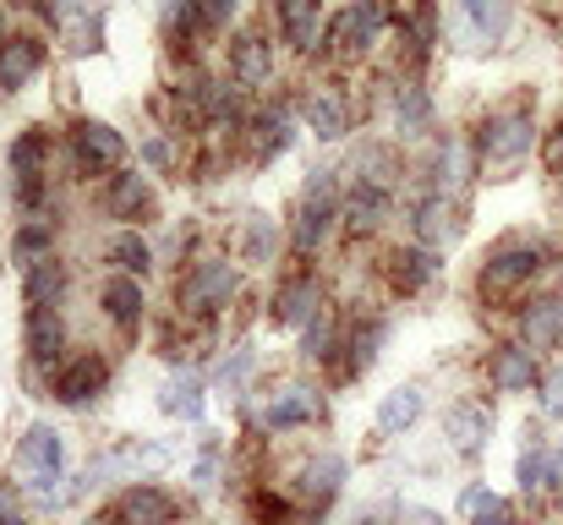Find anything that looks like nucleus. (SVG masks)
I'll return each mask as SVG.
<instances>
[{
	"instance_id": "obj_6",
	"label": "nucleus",
	"mask_w": 563,
	"mask_h": 525,
	"mask_svg": "<svg viewBox=\"0 0 563 525\" xmlns=\"http://www.w3.org/2000/svg\"><path fill=\"white\" fill-rule=\"evenodd\" d=\"M334 208H340V203H334V181H329V171H323L312 186H307V203H301L296 230H290V241H296V252H301V258L323 247V236L334 230Z\"/></svg>"
},
{
	"instance_id": "obj_29",
	"label": "nucleus",
	"mask_w": 563,
	"mask_h": 525,
	"mask_svg": "<svg viewBox=\"0 0 563 525\" xmlns=\"http://www.w3.org/2000/svg\"><path fill=\"white\" fill-rule=\"evenodd\" d=\"M416 416H421V389H394V394L377 405V427H383L388 438L410 433V427H416Z\"/></svg>"
},
{
	"instance_id": "obj_23",
	"label": "nucleus",
	"mask_w": 563,
	"mask_h": 525,
	"mask_svg": "<svg viewBox=\"0 0 563 525\" xmlns=\"http://www.w3.org/2000/svg\"><path fill=\"white\" fill-rule=\"evenodd\" d=\"M279 33L290 50H318V0H279Z\"/></svg>"
},
{
	"instance_id": "obj_25",
	"label": "nucleus",
	"mask_w": 563,
	"mask_h": 525,
	"mask_svg": "<svg viewBox=\"0 0 563 525\" xmlns=\"http://www.w3.org/2000/svg\"><path fill=\"white\" fill-rule=\"evenodd\" d=\"M148 186H143V175H132V171H121V175H110V186H104V208L115 214V219H143L148 214Z\"/></svg>"
},
{
	"instance_id": "obj_26",
	"label": "nucleus",
	"mask_w": 563,
	"mask_h": 525,
	"mask_svg": "<svg viewBox=\"0 0 563 525\" xmlns=\"http://www.w3.org/2000/svg\"><path fill=\"white\" fill-rule=\"evenodd\" d=\"M44 132H22L16 143H11V175L22 181V203H33L38 197V165H44Z\"/></svg>"
},
{
	"instance_id": "obj_5",
	"label": "nucleus",
	"mask_w": 563,
	"mask_h": 525,
	"mask_svg": "<svg viewBox=\"0 0 563 525\" xmlns=\"http://www.w3.org/2000/svg\"><path fill=\"white\" fill-rule=\"evenodd\" d=\"M22 471L33 477L27 488L38 493V504H55V482H60V433L55 427H27L22 438Z\"/></svg>"
},
{
	"instance_id": "obj_36",
	"label": "nucleus",
	"mask_w": 563,
	"mask_h": 525,
	"mask_svg": "<svg viewBox=\"0 0 563 525\" xmlns=\"http://www.w3.org/2000/svg\"><path fill=\"white\" fill-rule=\"evenodd\" d=\"M432 33H438V6H432V0H416L410 28H405V44H410L416 55H427V50H432Z\"/></svg>"
},
{
	"instance_id": "obj_44",
	"label": "nucleus",
	"mask_w": 563,
	"mask_h": 525,
	"mask_svg": "<svg viewBox=\"0 0 563 525\" xmlns=\"http://www.w3.org/2000/svg\"><path fill=\"white\" fill-rule=\"evenodd\" d=\"M548 493H563V449L553 455V466H548Z\"/></svg>"
},
{
	"instance_id": "obj_31",
	"label": "nucleus",
	"mask_w": 563,
	"mask_h": 525,
	"mask_svg": "<svg viewBox=\"0 0 563 525\" xmlns=\"http://www.w3.org/2000/svg\"><path fill=\"white\" fill-rule=\"evenodd\" d=\"M465 515H471V525H515V504L487 493V488H471L465 493Z\"/></svg>"
},
{
	"instance_id": "obj_24",
	"label": "nucleus",
	"mask_w": 563,
	"mask_h": 525,
	"mask_svg": "<svg viewBox=\"0 0 563 525\" xmlns=\"http://www.w3.org/2000/svg\"><path fill=\"white\" fill-rule=\"evenodd\" d=\"M460 17H465L471 39H482V44H498L509 33V0H460Z\"/></svg>"
},
{
	"instance_id": "obj_14",
	"label": "nucleus",
	"mask_w": 563,
	"mask_h": 525,
	"mask_svg": "<svg viewBox=\"0 0 563 525\" xmlns=\"http://www.w3.org/2000/svg\"><path fill=\"white\" fill-rule=\"evenodd\" d=\"M340 488H345V460H340V455H318V460H307L301 477H296V493H301L307 504H318V510L334 504Z\"/></svg>"
},
{
	"instance_id": "obj_12",
	"label": "nucleus",
	"mask_w": 563,
	"mask_h": 525,
	"mask_svg": "<svg viewBox=\"0 0 563 525\" xmlns=\"http://www.w3.org/2000/svg\"><path fill=\"white\" fill-rule=\"evenodd\" d=\"M410 225H416V241L438 252L443 241H454V230H460V214H454L449 192H427V197L410 208Z\"/></svg>"
},
{
	"instance_id": "obj_15",
	"label": "nucleus",
	"mask_w": 563,
	"mask_h": 525,
	"mask_svg": "<svg viewBox=\"0 0 563 525\" xmlns=\"http://www.w3.org/2000/svg\"><path fill=\"white\" fill-rule=\"evenodd\" d=\"M44 66V44L38 39H0V88L16 94L22 83H33Z\"/></svg>"
},
{
	"instance_id": "obj_17",
	"label": "nucleus",
	"mask_w": 563,
	"mask_h": 525,
	"mask_svg": "<svg viewBox=\"0 0 563 525\" xmlns=\"http://www.w3.org/2000/svg\"><path fill=\"white\" fill-rule=\"evenodd\" d=\"M493 383H498L504 394L537 389V350L531 346H498L493 350Z\"/></svg>"
},
{
	"instance_id": "obj_35",
	"label": "nucleus",
	"mask_w": 563,
	"mask_h": 525,
	"mask_svg": "<svg viewBox=\"0 0 563 525\" xmlns=\"http://www.w3.org/2000/svg\"><path fill=\"white\" fill-rule=\"evenodd\" d=\"M548 466H553V455L548 449H526L520 455V466H515V482H520V493H548Z\"/></svg>"
},
{
	"instance_id": "obj_41",
	"label": "nucleus",
	"mask_w": 563,
	"mask_h": 525,
	"mask_svg": "<svg viewBox=\"0 0 563 525\" xmlns=\"http://www.w3.org/2000/svg\"><path fill=\"white\" fill-rule=\"evenodd\" d=\"M230 11H235V0H197V22L202 28H224Z\"/></svg>"
},
{
	"instance_id": "obj_40",
	"label": "nucleus",
	"mask_w": 563,
	"mask_h": 525,
	"mask_svg": "<svg viewBox=\"0 0 563 525\" xmlns=\"http://www.w3.org/2000/svg\"><path fill=\"white\" fill-rule=\"evenodd\" d=\"M274 252V236H268V219H252V230H246V258H268Z\"/></svg>"
},
{
	"instance_id": "obj_8",
	"label": "nucleus",
	"mask_w": 563,
	"mask_h": 525,
	"mask_svg": "<svg viewBox=\"0 0 563 525\" xmlns=\"http://www.w3.org/2000/svg\"><path fill=\"white\" fill-rule=\"evenodd\" d=\"M104 378H110L104 356H71V361L55 367V400L60 405H93L99 389H104Z\"/></svg>"
},
{
	"instance_id": "obj_43",
	"label": "nucleus",
	"mask_w": 563,
	"mask_h": 525,
	"mask_svg": "<svg viewBox=\"0 0 563 525\" xmlns=\"http://www.w3.org/2000/svg\"><path fill=\"white\" fill-rule=\"evenodd\" d=\"M16 247H22V252H38V247H49V230H44V225H33V230H22V236H16Z\"/></svg>"
},
{
	"instance_id": "obj_1",
	"label": "nucleus",
	"mask_w": 563,
	"mask_h": 525,
	"mask_svg": "<svg viewBox=\"0 0 563 525\" xmlns=\"http://www.w3.org/2000/svg\"><path fill=\"white\" fill-rule=\"evenodd\" d=\"M548 258H553V247H542V241H504V247H493L487 269H482V296H509V291L531 285L548 269Z\"/></svg>"
},
{
	"instance_id": "obj_46",
	"label": "nucleus",
	"mask_w": 563,
	"mask_h": 525,
	"mask_svg": "<svg viewBox=\"0 0 563 525\" xmlns=\"http://www.w3.org/2000/svg\"><path fill=\"white\" fill-rule=\"evenodd\" d=\"M33 11H44V17H55V11H60V0H33Z\"/></svg>"
},
{
	"instance_id": "obj_45",
	"label": "nucleus",
	"mask_w": 563,
	"mask_h": 525,
	"mask_svg": "<svg viewBox=\"0 0 563 525\" xmlns=\"http://www.w3.org/2000/svg\"><path fill=\"white\" fill-rule=\"evenodd\" d=\"M405 525H443V515H432V510H405Z\"/></svg>"
},
{
	"instance_id": "obj_30",
	"label": "nucleus",
	"mask_w": 563,
	"mask_h": 525,
	"mask_svg": "<svg viewBox=\"0 0 563 525\" xmlns=\"http://www.w3.org/2000/svg\"><path fill=\"white\" fill-rule=\"evenodd\" d=\"M60 263L55 258H33L27 263V307H55V296H60Z\"/></svg>"
},
{
	"instance_id": "obj_9",
	"label": "nucleus",
	"mask_w": 563,
	"mask_h": 525,
	"mask_svg": "<svg viewBox=\"0 0 563 525\" xmlns=\"http://www.w3.org/2000/svg\"><path fill=\"white\" fill-rule=\"evenodd\" d=\"M318 416H323V394L307 389V383H290V389H279V394L263 405V427H268V433H290V427H307V422H318Z\"/></svg>"
},
{
	"instance_id": "obj_16",
	"label": "nucleus",
	"mask_w": 563,
	"mask_h": 525,
	"mask_svg": "<svg viewBox=\"0 0 563 525\" xmlns=\"http://www.w3.org/2000/svg\"><path fill=\"white\" fill-rule=\"evenodd\" d=\"M66 350V329H60V313L55 307H27V356L38 367H55Z\"/></svg>"
},
{
	"instance_id": "obj_37",
	"label": "nucleus",
	"mask_w": 563,
	"mask_h": 525,
	"mask_svg": "<svg viewBox=\"0 0 563 525\" xmlns=\"http://www.w3.org/2000/svg\"><path fill=\"white\" fill-rule=\"evenodd\" d=\"M383 335H388L383 324L356 329V340H351V350H356V356H351V372H367V367H373V361H377V346H383Z\"/></svg>"
},
{
	"instance_id": "obj_38",
	"label": "nucleus",
	"mask_w": 563,
	"mask_h": 525,
	"mask_svg": "<svg viewBox=\"0 0 563 525\" xmlns=\"http://www.w3.org/2000/svg\"><path fill=\"white\" fill-rule=\"evenodd\" d=\"M301 350H307L312 361H329V356H334V324H329L323 313L307 324V340H301Z\"/></svg>"
},
{
	"instance_id": "obj_49",
	"label": "nucleus",
	"mask_w": 563,
	"mask_h": 525,
	"mask_svg": "<svg viewBox=\"0 0 563 525\" xmlns=\"http://www.w3.org/2000/svg\"><path fill=\"white\" fill-rule=\"evenodd\" d=\"M356 525H383V521H373V515H367V521H356Z\"/></svg>"
},
{
	"instance_id": "obj_18",
	"label": "nucleus",
	"mask_w": 563,
	"mask_h": 525,
	"mask_svg": "<svg viewBox=\"0 0 563 525\" xmlns=\"http://www.w3.org/2000/svg\"><path fill=\"white\" fill-rule=\"evenodd\" d=\"M443 433L454 438L460 455H482V444L493 438V416H487L482 405H454V411L443 416Z\"/></svg>"
},
{
	"instance_id": "obj_34",
	"label": "nucleus",
	"mask_w": 563,
	"mask_h": 525,
	"mask_svg": "<svg viewBox=\"0 0 563 525\" xmlns=\"http://www.w3.org/2000/svg\"><path fill=\"white\" fill-rule=\"evenodd\" d=\"M170 416H187V422H197L202 416V383L197 378H176L170 389H165V400H159Z\"/></svg>"
},
{
	"instance_id": "obj_47",
	"label": "nucleus",
	"mask_w": 563,
	"mask_h": 525,
	"mask_svg": "<svg viewBox=\"0 0 563 525\" xmlns=\"http://www.w3.org/2000/svg\"><path fill=\"white\" fill-rule=\"evenodd\" d=\"M0 525H27V521H16V515H11V510H0Z\"/></svg>"
},
{
	"instance_id": "obj_13",
	"label": "nucleus",
	"mask_w": 563,
	"mask_h": 525,
	"mask_svg": "<svg viewBox=\"0 0 563 525\" xmlns=\"http://www.w3.org/2000/svg\"><path fill=\"white\" fill-rule=\"evenodd\" d=\"M230 72H235L241 88H263L274 77V44L263 33H241L235 50H230Z\"/></svg>"
},
{
	"instance_id": "obj_22",
	"label": "nucleus",
	"mask_w": 563,
	"mask_h": 525,
	"mask_svg": "<svg viewBox=\"0 0 563 525\" xmlns=\"http://www.w3.org/2000/svg\"><path fill=\"white\" fill-rule=\"evenodd\" d=\"M104 313H110V324H121V329H137V318H143V285L132 280V274H115V280H104Z\"/></svg>"
},
{
	"instance_id": "obj_19",
	"label": "nucleus",
	"mask_w": 563,
	"mask_h": 525,
	"mask_svg": "<svg viewBox=\"0 0 563 525\" xmlns=\"http://www.w3.org/2000/svg\"><path fill=\"white\" fill-rule=\"evenodd\" d=\"M520 346H531V350H553L559 346V335H563V307L553 302V296H542V302H531L526 313H520Z\"/></svg>"
},
{
	"instance_id": "obj_21",
	"label": "nucleus",
	"mask_w": 563,
	"mask_h": 525,
	"mask_svg": "<svg viewBox=\"0 0 563 525\" xmlns=\"http://www.w3.org/2000/svg\"><path fill=\"white\" fill-rule=\"evenodd\" d=\"M438 269H443V263H438V252H432V247H421V241H416V247H405V252H394V285H399L405 296H416L421 285H432V280H438Z\"/></svg>"
},
{
	"instance_id": "obj_42",
	"label": "nucleus",
	"mask_w": 563,
	"mask_h": 525,
	"mask_svg": "<svg viewBox=\"0 0 563 525\" xmlns=\"http://www.w3.org/2000/svg\"><path fill=\"white\" fill-rule=\"evenodd\" d=\"M246 372H252V356H246V350H235V356L219 367V378H224V383H241Z\"/></svg>"
},
{
	"instance_id": "obj_11",
	"label": "nucleus",
	"mask_w": 563,
	"mask_h": 525,
	"mask_svg": "<svg viewBox=\"0 0 563 525\" xmlns=\"http://www.w3.org/2000/svg\"><path fill=\"white\" fill-rule=\"evenodd\" d=\"M115 525H176V499L159 488H126L110 510Z\"/></svg>"
},
{
	"instance_id": "obj_27",
	"label": "nucleus",
	"mask_w": 563,
	"mask_h": 525,
	"mask_svg": "<svg viewBox=\"0 0 563 525\" xmlns=\"http://www.w3.org/2000/svg\"><path fill=\"white\" fill-rule=\"evenodd\" d=\"M394 127L405 138H416V132L432 127V99H427L421 83H399V94H394Z\"/></svg>"
},
{
	"instance_id": "obj_3",
	"label": "nucleus",
	"mask_w": 563,
	"mask_h": 525,
	"mask_svg": "<svg viewBox=\"0 0 563 525\" xmlns=\"http://www.w3.org/2000/svg\"><path fill=\"white\" fill-rule=\"evenodd\" d=\"M235 285H241V280H235V263L202 258L187 280H181V313H191V318H213L219 307H230Z\"/></svg>"
},
{
	"instance_id": "obj_32",
	"label": "nucleus",
	"mask_w": 563,
	"mask_h": 525,
	"mask_svg": "<svg viewBox=\"0 0 563 525\" xmlns=\"http://www.w3.org/2000/svg\"><path fill=\"white\" fill-rule=\"evenodd\" d=\"M252 132H257V160H268V154H285V149H290V116H285V110L257 116V121H252Z\"/></svg>"
},
{
	"instance_id": "obj_7",
	"label": "nucleus",
	"mask_w": 563,
	"mask_h": 525,
	"mask_svg": "<svg viewBox=\"0 0 563 525\" xmlns=\"http://www.w3.org/2000/svg\"><path fill=\"white\" fill-rule=\"evenodd\" d=\"M71 154H77V171L82 175H104V171H115V165L126 160V143H121L115 127H104V121H82V127L71 132Z\"/></svg>"
},
{
	"instance_id": "obj_48",
	"label": "nucleus",
	"mask_w": 563,
	"mask_h": 525,
	"mask_svg": "<svg viewBox=\"0 0 563 525\" xmlns=\"http://www.w3.org/2000/svg\"><path fill=\"white\" fill-rule=\"evenodd\" d=\"M88 525H115V521H110V515H99V521H88Z\"/></svg>"
},
{
	"instance_id": "obj_33",
	"label": "nucleus",
	"mask_w": 563,
	"mask_h": 525,
	"mask_svg": "<svg viewBox=\"0 0 563 525\" xmlns=\"http://www.w3.org/2000/svg\"><path fill=\"white\" fill-rule=\"evenodd\" d=\"M110 263H115L121 274H148V263H154V258H148V241L126 230V236H115V241H110Z\"/></svg>"
},
{
	"instance_id": "obj_20",
	"label": "nucleus",
	"mask_w": 563,
	"mask_h": 525,
	"mask_svg": "<svg viewBox=\"0 0 563 525\" xmlns=\"http://www.w3.org/2000/svg\"><path fill=\"white\" fill-rule=\"evenodd\" d=\"M307 127L323 138V143H340L345 132H351V116H345V99L334 94V88H318V94H307Z\"/></svg>"
},
{
	"instance_id": "obj_28",
	"label": "nucleus",
	"mask_w": 563,
	"mask_h": 525,
	"mask_svg": "<svg viewBox=\"0 0 563 525\" xmlns=\"http://www.w3.org/2000/svg\"><path fill=\"white\" fill-rule=\"evenodd\" d=\"M388 214V186H373V181H356L351 203H345V225L351 230H377Z\"/></svg>"
},
{
	"instance_id": "obj_10",
	"label": "nucleus",
	"mask_w": 563,
	"mask_h": 525,
	"mask_svg": "<svg viewBox=\"0 0 563 525\" xmlns=\"http://www.w3.org/2000/svg\"><path fill=\"white\" fill-rule=\"evenodd\" d=\"M318 313H323V291H318L312 274H296V280L279 285V296H274V324L279 329H307Z\"/></svg>"
},
{
	"instance_id": "obj_2",
	"label": "nucleus",
	"mask_w": 563,
	"mask_h": 525,
	"mask_svg": "<svg viewBox=\"0 0 563 525\" xmlns=\"http://www.w3.org/2000/svg\"><path fill=\"white\" fill-rule=\"evenodd\" d=\"M531 149H537V121H531L526 105H509V110H498V116L482 127V160H487L493 171L520 165Z\"/></svg>"
},
{
	"instance_id": "obj_4",
	"label": "nucleus",
	"mask_w": 563,
	"mask_h": 525,
	"mask_svg": "<svg viewBox=\"0 0 563 525\" xmlns=\"http://www.w3.org/2000/svg\"><path fill=\"white\" fill-rule=\"evenodd\" d=\"M383 28H388V0H356V6H345L334 17L323 50H334V55H367Z\"/></svg>"
},
{
	"instance_id": "obj_39",
	"label": "nucleus",
	"mask_w": 563,
	"mask_h": 525,
	"mask_svg": "<svg viewBox=\"0 0 563 525\" xmlns=\"http://www.w3.org/2000/svg\"><path fill=\"white\" fill-rule=\"evenodd\" d=\"M542 416H553V422H563V367H559V372H548V378H542Z\"/></svg>"
}]
</instances>
